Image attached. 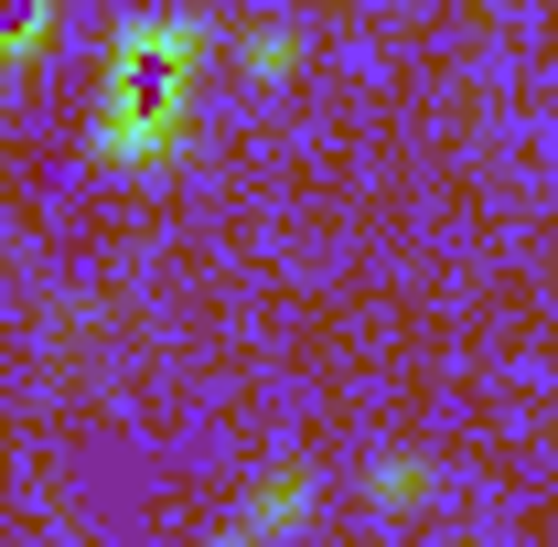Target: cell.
Masks as SVG:
<instances>
[{
	"label": "cell",
	"instance_id": "obj_4",
	"mask_svg": "<svg viewBox=\"0 0 558 547\" xmlns=\"http://www.w3.org/2000/svg\"><path fill=\"white\" fill-rule=\"evenodd\" d=\"M44 33H54V0H0V65L44 54Z\"/></svg>",
	"mask_w": 558,
	"mask_h": 547
},
{
	"label": "cell",
	"instance_id": "obj_5",
	"mask_svg": "<svg viewBox=\"0 0 558 547\" xmlns=\"http://www.w3.org/2000/svg\"><path fill=\"white\" fill-rule=\"evenodd\" d=\"M290 65H301V33H279V22L247 33V75H290Z\"/></svg>",
	"mask_w": 558,
	"mask_h": 547
},
{
	"label": "cell",
	"instance_id": "obj_1",
	"mask_svg": "<svg viewBox=\"0 0 558 547\" xmlns=\"http://www.w3.org/2000/svg\"><path fill=\"white\" fill-rule=\"evenodd\" d=\"M97 150L108 161H172L183 150V75L108 65V86H97Z\"/></svg>",
	"mask_w": 558,
	"mask_h": 547
},
{
	"label": "cell",
	"instance_id": "obj_2",
	"mask_svg": "<svg viewBox=\"0 0 558 547\" xmlns=\"http://www.w3.org/2000/svg\"><path fill=\"white\" fill-rule=\"evenodd\" d=\"M108 65L194 75V65H205V22H194V11H140V22H119V54H108Z\"/></svg>",
	"mask_w": 558,
	"mask_h": 547
},
{
	"label": "cell",
	"instance_id": "obj_3",
	"mask_svg": "<svg viewBox=\"0 0 558 547\" xmlns=\"http://www.w3.org/2000/svg\"><path fill=\"white\" fill-rule=\"evenodd\" d=\"M301 515H312V483L279 473V483H258V494L236 505V537H269V526H301Z\"/></svg>",
	"mask_w": 558,
	"mask_h": 547
}]
</instances>
